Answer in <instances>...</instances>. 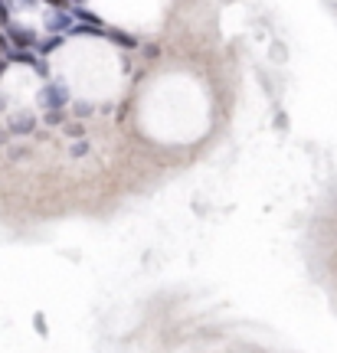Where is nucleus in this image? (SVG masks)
I'll list each match as a JSON object with an SVG mask.
<instances>
[{
  "label": "nucleus",
  "mask_w": 337,
  "mask_h": 353,
  "mask_svg": "<svg viewBox=\"0 0 337 353\" xmlns=\"http://www.w3.org/2000/svg\"><path fill=\"white\" fill-rule=\"evenodd\" d=\"M0 3H7V0H0Z\"/></svg>",
  "instance_id": "obj_14"
},
{
  "label": "nucleus",
  "mask_w": 337,
  "mask_h": 353,
  "mask_svg": "<svg viewBox=\"0 0 337 353\" xmlns=\"http://www.w3.org/2000/svg\"><path fill=\"white\" fill-rule=\"evenodd\" d=\"M33 125H37V118H33V114H26V112H17L10 118V131H13V134H30V131H33Z\"/></svg>",
  "instance_id": "obj_4"
},
{
  "label": "nucleus",
  "mask_w": 337,
  "mask_h": 353,
  "mask_svg": "<svg viewBox=\"0 0 337 353\" xmlns=\"http://www.w3.org/2000/svg\"><path fill=\"white\" fill-rule=\"evenodd\" d=\"M0 144H7V131H0Z\"/></svg>",
  "instance_id": "obj_13"
},
{
  "label": "nucleus",
  "mask_w": 337,
  "mask_h": 353,
  "mask_svg": "<svg viewBox=\"0 0 337 353\" xmlns=\"http://www.w3.org/2000/svg\"><path fill=\"white\" fill-rule=\"evenodd\" d=\"M66 43V37H52V39H46V43H39V50L43 52H52V50H59Z\"/></svg>",
  "instance_id": "obj_7"
},
{
  "label": "nucleus",
  "mask_w": 337,
  "mask_h": 353,
  "mask_svg": "<svg viewBox=\"0 0 337 353\" xmlns=\"http://www.w3.org/2000/svg\"><path fill=\"white\" fill-rule=\"evenodd\" d=\"M7 59H10V63H20V65H33V69L43 63V59H39V56H33L30 50H13V52H7Z\"/></svg>",
  "instance_id": "obj_6"
},
{
  "label": "nucleus",
  "mask_w": 337,
  "mask_h": 353,
  "mask_svg": "<svg viewBox=\"0 0 337 353\" xmlns=\"http://www.w3.org/2000/svg\"><path fill=\"white\" fill-rule=\"evenodd\" d=\"M102 39H112L115 46H122V50H135V46H137L135 37H128V33L115 30V26H105V37H102Z\"/></svg>",
  "instance_id": "obj_5"
},
{
  "label": "nucleus",
  "mask_w": 337,
  "mask_h": 353,
  "mask_svg": "<svg viewBox=\"0 0 337 353\" xmlns=\"http://www.w3.org/2000/svg\"><path fill=\"white\" fill-rule=\"evenodd\" d=\"M7 65H10V59H3V56H0V76L7 72Z\"/></svg>",
  "instance_id": "obj_11"
},
{
  "label": "nucleus",
  "mask_w": 337,
  "mask_h": 353,
  "mask_svg": "<svg viewBox=\"0 0 337 353\" xmlns=\"http://www.w3.org/2000/svg\"><path fill=\"white\" fill-rule=\"evenodd\" d=\"M7 39H10L17 50H33V46H39L37 33H30L23 26H7Z\"/></svg>",
  "instance_id": "obj_3"
},
{
  "label": "nucleus",
  "mask_w": 337,
  "mask_h": 353,
  "mask_svg": "<svg viewBox=\"0 0 337 353\" xmlns=\"http://www.w3.org/2000/svg\"><path fill=\"white\" fill-rule=\"evenodd\" d=\"M73 10H52L50 17H46V23H50V30L52 33H56V37H69V33H73Z\"/></svg>",
  "instance_id": "obj_2"
},
{
  "label": "nucleus",
  "mask_w": 337,
  "mask_h": 353,
  "mask_svg": "<svg viewBox=\"0 0 337 353\" xmlns=\"http://www.w3.org/2000/svg\"><path fill=\"white\" fill-rule=\"evenodd\" d=\"M75 114H79V118H82V114H92V105H82V101H79V105H75Z\"/></svg>",
  "instance_id": "obj_10"
},
{
  "label": "nucleus",
  "mask_w": 337,
  "mask_h": 353,
  "mask_svg": "<svg viewBox=\"0 0 337 353\" xmlns=\"http://www.w3.org/2000/svg\"><path fill=\"white\" fill-rule=\"evenodd\" d=\"M7 43H10V39H7L3 33H0V50H7Z\"/></svg>",
  "instance_id": "obj_12"
},
{
  "label": "nucleus",
  "mask_w": 337,
  "mask_h": 353,
  "mask_svg": "<svg viewBox=\"0 0 337 353\" xmlns=\"http://www.w3.org/2000/svg\"><path fill=\"white\" fill-rule=\"evenodd\" d=\"M63 121H66V114H63V112H50V114H46V125H52V128L63 125Z\"/></svg>",
  "instance_id": "obj_8"
},
{
  "label": "nucleus",
  "mask_w": 337,
  "mask_h": 353,
  "mask_svg": "<svg viewBox=\"0 0 337 353\" xmlns=\"http://www.w3.org/2000/svg\"><path fill=\"white\" fill-rule=\"evenodd\" d=\"M39 101H43L50 112H63V105L69 101V88L66 85H46L43 88V95H39Z\"/></svg>",
  "instance_id": "obj_1"
},
{
  "label": "nucleus",
  "mask_w": 337,
  "mask_h": 353,
  "mask_svg": "<svg viewBox=\"0 0 337 353\" xmlns=\"http://www.w3.org/2000/svg\"><path fill=\"white\" fill-rule=\"evenodd\" d=\"M0 26H10V7L0 3Z\"/></svg>",
  "instance_id": "obj_9"
}]
</instances>
